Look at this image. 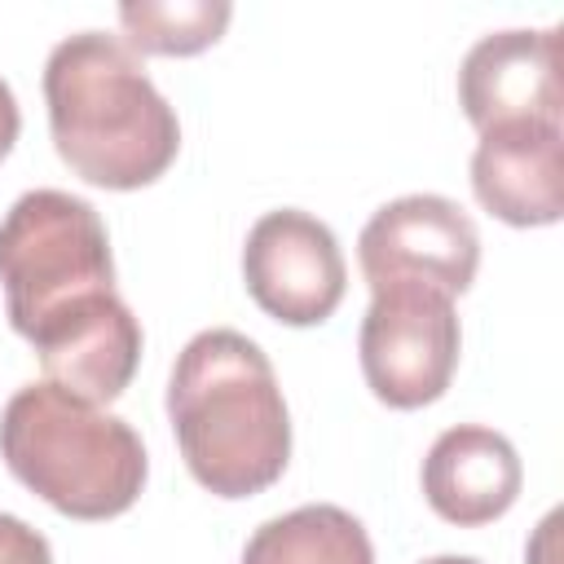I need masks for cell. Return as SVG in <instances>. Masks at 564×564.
Instances as JSON below:
<instances>
[{"label": "cell", "mask_w": 564, "mask_h": 564, "mask_svg": "<svg viewBox=\"0 0 564 564\" xmlns=\"http://www.w3.org/2000/svg\"><path fill=\"white\" fill-rule=\"evenodd\" d=\"M423 564H480V560H471V555H432Z\"/></svg>", "instance_id": "15"}, {"label": "cell", "mask_w": 564, "mask_h": 564, "mask_svg": "<svg viewBox=\"0 0 564 564\" xmlns=\"http://www.w3.org/2000/svg\"><path fill=\"white\" fill-rule=\"evenodd\" d=\"M471 189L480 207L516 229L555 225L564 216V132L560 123H520L480 132L471 154Z\"/></svg>", "instance_id": "9"}, {"label": "cell", "mask_w": 564, "mask_h": 564, "mask_svg": "<svg viewBox=\"0 0 564 564\" xmlns=\"http://www.w3.org/2000/svg\"><path fill=\"white\" fill-rule=\"evenodd\" d=\"M242 564H375V546L352 511L308 502L264 520L247 538Z\"/></svg>", "instance_id": "11"}, {"label": "cell", "mask_w": 564, "mask_h": 564, "mask_svg": "<svg viewBox=\"0 0 564 564\" xmlns=\"http://www.w3.org/2000/svg\"><path fill=\"white\" fill-rule=\"evenodd\" d=\"M458 106L476 132L560 123V26L476 40L458 66Z\"/></svg>", "instance_id": "8"}, {"label": "cell", "mask_w": 564, "mask_h": 564, "mask_svg": "<svg viewBox=\"0 0 564 564\" xmlns=\"http://www.w3.org/2000/svg\"><path fill=\"white\" fill-rule=\"evenodd\" d=\"M458 313L454 295L392 282L370 291V308L361 317L357 357L366 388L392 410H419L445 397L458 370Z\"/></svg>", "instance_id": "5"}, {"label": "cell", "mask_w": 564, "mask_h": 564, "mask_svg": "<svg viewBox=\"0 0 564 564\" xmlns=\"http://www.w3.org/2000/svg\"><path fill=\"white\" fill-rule=\"evenodd\" d=\"M9 326L53 388L106 405L141 366V326L115 291L110 238L88 198L31 189L0 220Z\"/></svg>", "instance_id": "1"}, {"label": "cell", "mask_w": 564, "mask_h": 564, "mask_svg": "<svg viewBox=\"0 0 564 564\" xmlns=\"http://www.w3.org/2000/svg\"><path fill=\"white\" fill-rule=\"evenodd\" d=\"M4 467L70 520L123 516L150 476V458L128 419L79 401L48 379L22 383L0 414Z\"/></svg>", "instance_id": "4"}, {"label": "cell", "mask_w": 564, "mask_h": 564, "mask_svg": "<svg viewBox=\"0 0 564 564\" xmlns=\"http://www.w3.org/2000/svg\"><path fill=\"white\" fill-rule=\"evenodd\" d=\"M0 564H53V546L40 529L0 511Z\"/></svg>", "instance_id": "13"}, {"label": "cell", "mask_w": 564, "mask_h": 564, "mask_svg": "<svg viewBox=\"0 0 564 564\" xmlns=\"http://www.w3.org/2000/svg\"><path fill=\"white\" fill-rule=\"evenodd\" d=\"M44 106L62 163L97 189H141L176 163V110L119 35H66L44 62Z\"/></svg>", "instance_id": "3"}, {"label": "cell", "mask_w": 564, "mask_h": 564, "mask_svg": "<svg viewBox=\"0 0 564 564\" xmlns=\"http://www.w3.org/2000/svg\"><path fill=\"white\" fill-rule=\"evenodd\" d=\"M242 282L273 322L317 326L339 308L348 291V264L326 220L300 207H278L264 212L247 234Z\"/></svg>", "instance_id": "7"}, {"label": "cell", "mask_w": 564, "mask_h": 564, "mask_svg": "<svg viewBox=\"0 0 564 564\" xmlns=\"http://www.w3.org/2000/svg\"><path fill=\"white\" fill-rule=\"evenodd\" d=\"M357 260L370 291L414 282L445 295H463L480 269V234L454 198L405 194L383 203L366 220L357 238Z\"/></svg>", "instance_id": "6"}, {"label": "cell", "mask_w": 564, "mask_h": 564, "mask_svg": "<svg viewBox=\"0 0 564 564\" xmlns=\"http://www.w3.org/2000/svg\"><path fill=\"white\" fill-rule=\"evenodd\" d=\"M18 128H22V115H18V97H13V88L0 79V159L13 150V141H18Z\"/></svg>", "instance_id": "14"}, {"label": "cell", "mask_w": 564, "mask_h": 564, "mask_svg": "<svg viewBox=\"0 0 564 564\" xmlns=\"http://www.w3.org/2000/svg\"><path fill=\"white\" fill-rule=\"evenodd\" d=\"M520 485L524 467L516 445L480 423L445 427L423 458V498L458 529H480L507 516L520 498Z\"/></svg>", "instance_id": "10"}, {"label": "cell", "mask_w": 564, "mask_h": 564, "mask_svg": "<svg viewBox=\"0 0 564 564\" xmlns=\"http://www.w3.org/2000/svg\"><path fill=\"white\" fill-rule=\"evenodd\" d=\"M234 9L225 0H128L119 4V26L132 53L150 57H189L212 48Z\"/></svg>", "instance_id": "12"}, {"label": "cell", "mask_w": 564, "mask_h": 564, "mask_svg": "<svg viewBox=\"0 0 564 564\" xmlns=\"http://www.w3.org/2000/svg\"><path fill=\"white\" fill-rule=\"evenodd\" d=\"M167 419L189 476L216 498L264 494L291 463V414L273 361L242 330H198L176 352Z\"/></svg>", "instance_id": "2"}]
</instances>
